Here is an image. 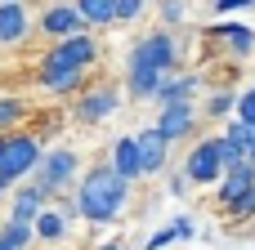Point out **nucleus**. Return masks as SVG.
<instances>
[{"mask_svg":"<svg viewBox=\"0 0 255 250\" xmlns=\"http://www.w3.org/2000/svg\"><path fill=\"white\" fill-rule=\"evenodd\" d=\"M94 63H99V45H94L90 31L85 36H72V40H58L40 58V85L49 94H72V89L85 85V72Z\"/></svg>","mask_w":255,"mask_h":250,"instance_id":"1","label":"nucleus"},{"mask_svg":"<svg viewBox=\"0 0 255 250\" xmlns=\"http://www.w3.org/2000/svg\"><path fill=\"white\" fill-rule=\"evenodd\" d=\"M126 201H130V183L117 179L112 166H90V170L81 174L76 197H72L76 215L90 219V224H117L121 210H126Z\"/></svg>","mask_w":255,"mask_h":250,"instance_id":"2","label":"nucleus"},{"mask_svg":"<svg viewBox=\"0 0 255 250\" xmlns=\"http://www.w3.org/2000/svg\"><path fill=\"white\" fill-rule=\"evenodd\" d=\"M40 152H45V143L36 134H4L0 139V183L9 188V183H22L27 174H36Z\"/></svg>","mask_w":255,"mask_h":250,"instance_id":"3","label":"nucleus"},{"mask_svg":"<svg viewBox=\"0 0 255 250\" xmlns=\"http://www.w3.org/2000/svg\"><path fill=\"white\" fill-rule=\"evenodd\" d=\"M76 170H81V157L72 152V148H49V152H40V166H36V174H31V183L40 188V197H45V206L76 179Z\"/></svg>","mask_w":255,"mask_h":250,"instance_id":"4","label":"nucleus"},{"mask_svg":"<svg viewBox=\"0 0 255 250\" xmlns=\"http://www.w3.org/2000/svg\"><path fill=\"white\" fill-rule=\"evenodd\" d=\"M126 63H130V67H148V72H161V76H175V67H179V45H175L170 31H152V36L134 40V49H130Z\"/></svg>","mask_w":255,"mask_h":250,"instance_id":"5","label":"nucleus"},{"mask_svg":"<svg viewBox=\"0 0 255 250\" xmlns=\"http://www.w3.org/2000/svg\"><path fill=\"white\" fill-rule=\"evenodd\" d=\"M220 174H224L220 139H202V143L188 152V161H184V179H188V183H220Z\"/></svg>","mask_w":255,"mask_h":250,"instance_id":"6","label":"nucleus"},{"mask_svg":"<svg viewBox=\"0 0 255 250\" xmlns=\"http://www.w3.org/2000/svg\"><path fill=\"white\" fill-rule=\"evenodd\" d=\"M36 27H40V31H45L54 45H58V40H72V36H85V31H90V27H85V18H81V13H76L67 0L49 4V9L40 13V22H36Z\"/></svg>","mask_w":255,"mask_h":250,"instance_id":"7","label":"nucleus"},{"mask_svg":"<svg viewBox=\"0 0 255 250\" xmlns=\"http://www.w3.org/2000/svg\"><path fill=\"white\" fill-rule=\"evenodd\" d=\"M121 107V94L112 89V85H94V89H85L81 98H76V107H72V116L81 121V125H94V121H103V116H112Z\"/></svg>","mask_w":255,"mask_h":250,"instance_id":"8","label":"nucleus"},{"mask_svg":"<svg viewBox=\"0 0 255 250\" xmlns=\"http://www.w3.org/2000/svg\"><path fill=\"white\" fill-rule=\"evenodd\" d=\"M166 143H179V139H188L193 130H197V107L193 103H175V107H161V116H157V125H152Z\"/></svg>","mask_w":255,"mask_h":250,"instance_id":"9","label":"nucleus"},{"mask_svg":"<svg viewBox=\"0 0 255 250\" xmlns=\"http://www.w3.org/2000/svg\"><path fill=\"white\" fill-rule=\"evenodd\" d=\"M31 36V18H27V4L22 0H4L0 4V49H13Z\"/></svg>","mask_w":255,"mask_h":250,"instance_id":"10","label":"nucleus"},{"mask_svg":"<svg viewBox=\"0 0 255 250\" xmlns=\"http://www.w3.org/2000/svg\"><path fill=\"white\" fill-rule=\"evenodd\" d=\"M134 148H139V170L143 174H161L166 170V157H170V143L148 125V130H139L134 134Z\"/></svg>","mask_w":255,"mask_h":250,"instance_id":"11","label":"nucleus"},{"mask_svg":"<svg viewBox=\"0 0 255 250\" xmlns=\"http://www.w3.org/2000/svg\"><path fill=\"white\" fill-rule=\"evenodd\" d=\"M251 188H255V166H247V161H242V166L224 170V174H220V206H224V210H233V206H238Z\"/></svg>","mask_w":255,"mask_h":250,"instance_id":"12","label":"nucleus"},{"mask_svg":"<svg viewBox=\"0 0 255 250\" xmlns=\"http://www.w3.org/2000/svg\"><path fill=\"white\" fill-rule=\"evenodd\" d=\"M193 94H197V76L193 72H175V76L161 81V89L152 94V103L161 112V107H175V103H193Z\"/></svg>","mask_w":255,"mask_h":250,"instance_id":"13","label":"nucleus"},{"mask_svg":"<svg viewBox=\"0 0 255 250\" xmlns=\"http://www.w3.org/2000/svg\"><path fill=\"white\" fill-rule=\"evenodd\" d=\"M112 170H117V179H126V183H134V179H143V170H139V148H134V134H121L117 143H112V161H108Z\"/></svg>","mask_w":255,"mask_h":250,"instance_id":"14","label":"nucleus"},{"mask_svg":"<svg viewBox=\"0 0 255 250\" xmlns=\"http://www.w3.org/2000/svg\"><path fill=\"white\" fill-rule=\"evenodd\" d=\"M40 210H45V197H40V188L36 183H22L18 188V197H13V210H9V224H36L40 219Z\"/></svg>","mask_w":255,"mask_h":250,"instance_id":"15","label":"nucleus"},{"mask_svg":"<svg viewBox=\"0 0 255 250\" xmlns=\"http://www.w3.org/2000/svg\"><path fill=\"white\" fill-rule=\"evenodd\" d=\"M31 233H36V242H63V233H67V215L54 210V206H45L40 219L31 224Z\"/></svg>","mask_w":255,"mask_h":250,"instance_id":"16","label":"nucleus"},{"mask_svg":"<svg viewBox=\"0 0 255 250\" xmlns=\"http://www.w3.org/2000/svg\"><path fill=\"white\" fill-rule=\"evenodd\" d=\"M215 36L229 40V49H233L238 58H247V54L255 49V31L247 27V22H224V27H215Z\"/></svg>","mask_w":255,"mask_h":250,"instance_id":"17","label":"nucleus"},{"mask_svg":"<svg viewBox=\"0 0 255 250\" xmlns=\"http://www.w3.org/2000/svg\"><path fill=\"white\" fill-rule=\"evenodd\" d=\"M72 9L85 18V27H108L117 13V0H72Z\"/></svg>","mask_w":255,"mask_h":250,"instance_id":"18","label":"nucleus"},{"mask_svg":"<svg viewBox=\"0 0 255 250\" xmlns=\"http://www.w3.org/2000/svg\"><path fill=\"white\" fill-rule=\"evenodd\" d=\"M22 116H27V103H22V98H13V94H0V139L18 125Z\"/></svg>","mask_w":255,"mask_h":250,"instance_id":"19","label":"nucleus"},{"mask_svg":"<svg viewBox=\"0 0 255 250\" xmlns=\"http://www.w3.org/2000/svg\"><path fill=\"white\" fill-rule=\"evenodd\" d=\"M0 242H4L9 250H27L31 242H36V233H31L27 224H4V228H0Z\"/></svg>","mask_w":255,"mask_h":250,"instance_id":"20","label":"nucleus"},{"mask_svg":"<svg viewBox=\"0 0 255 250\" xmlns=\"http://www.w3.org/2000/svg\"><path fill=\"white\" fill-rule=\"evenodd\" d=\"M233 107H238V94H233V89H215V94H211V103H206V112H211V116H229Z\"/></svg>","mask_w":255,"mask_h":250,"instance_id":"21","label":"nucleus"},{"mask_svg":"<svg viewBox=\"0 0 255 250\" xmlns=\"http://www.w3.org/2000/svg\"><path fill=\"white\" fill-rule=\"evenodd\" d=\"M238 125H247V130H255V85L247 89V94H238Z\"/></svg>","mask_w":255,"mask_h":250,"instance_id":"22","label":"nucleus"},{"mask_svg":"<svg viewBox=\"0 0 255 250\" xmlns=\"http://www.w3.org/2000/svg\"><path fill=\"white\" fill-rule=\"evenodd\" d=\"M143 13V0H117V13H112V22H134Z\"/></svg>","mask_w":255,"mask_h":250,"instance_id":"23","label":"nucleus"},{"mask_svg":"<svg viewBox=\"0 0 255 250\" xmlns=\"http://www.w3.org/2000/svg\"><path fill=\"white\" fill-rule=\"evenodd\" d=\"M170 228H175V242H193V237H197V224H193L188 215H179Z\"/></svg>","mask_w":255,"mask_h":250,"instance_id":"24","label":"nucleus"},{"mask_svg":"<svg viewBox=\"0 0 255 250\" xmlns=\"http://www.w3.org/2000/svg\"><path fill=\"white\" fill-rule=\"evenodd\" d=\"M166 246H175V228H161V233H152L143 242V250H166Z\"/></svg>","mask_w":255,"mask_h":250,"instance_id":"25","label":"nucleus"},{"mask_svg":"<svg viewBox=\"0 0 255 250\" xmlns=\"http://www.w3.org/2000/svg\"><path fill=\"white\" fill-rule=\"evenodd\" d=\"M229 215H233V219H255V188L238 201V206H233V210H229Z\"/></svg>","mask_w":255,"mask_h":250,"instance_id":"26","label":"nucleus"},{"mask_svg":"<svg viewBox=\"0 0 255 250\" xmlns=\"http://www.w3.org/2000/svg\"><path fill=\"white\" fill-rule=\"evenodd\" d=\"M161 18L166 22H179L184 18V0H161Z\"/></svg>","mask_w":255,"mask_h":250,"instance_id":"27","label":"nucleus"},{"mask_svg":"<svg viewBox=\"0 0 255 250\" xmlns=\"http://www.w3.org/2000/svg\"><path fill=\"white\" fill-rule=\"evenodd\" d=\"M242 4H255V0H215V13H229V9H242Z\"/></svg>","mask_w":255,"mask_h":250,"instance_id":"28","label":"nucleus"},{"mask_svg":"<svg viewBox=\"0 0 255 250\" xmlns=\"http://www.w3.org/2000/svg\"><path fill=\"white\" fill-rule=\"evenodd\" d=\"M184 192H188V179L175 174V179H170V197H184Z\"/></svg>","mask_w":255,"mask_h":250,"instance_id":"29","label":"nucleus"},{"mask_svg":"<svg viewBox=\"0 0 255 250\" xmlns=\"http://www.w3.org/2000/svg\"><path fill=\"white\" fill-rule=\"evenodd\" d=\"M247 166H255V130H251V139H247Z\"/></svg>","mask_w":255,"mask_h":250,"instance_id":"30","label":"nucleus"},{"mask_svg":"<svg viewBox=\"0 0 255 250\" xmlns=\"http://www.w3.org/2000/svg\"><path fill=\"white\" fill-rule=\"evenodd\" d=\"M99 250H121V242H103V246H99Z\"/></svg>","mask_w":255,"mask_h":250,"instance_id":"31","label":"nucleus"},{"mask_svg":"<svg viewBox=\"0 0 255 250\" xmlns=\"http://www.w3.org/2000/svg\"><path fill=\"white\" fill-rule=\"evenodd\" d=\"M4 192H9V188H4V183H0V197H4Z\"/></svg>","mask_w":255,"mask_h":250,"instance_id":"32","label":"nucleus"},{"mask_svg":"<svg viewBox=\"0 0 255 250\" xmlns=\"http://www.w3.org/2000/svg\"><path fill=\"white\" fill-rule=\"evenodd\" d=\"M0 250H9V246H4V242H0Z\"/></svg>","mask_w":255,"mask_h":250,"instance_id":"33","label":"nucleus"},{"mask_svg":"<svg viewBox=\"0 0 255 250\" xmlns=\"http://www.w3.org/2000/svg\"><path fill=\"white\" fill-rule=\"evenodd\" d=\"M0 4H4V0H0Z\"/></svg>","mask_w":255,"mask_h":250,"instance_id":"34","label":"nucleus"}]
</instances>
